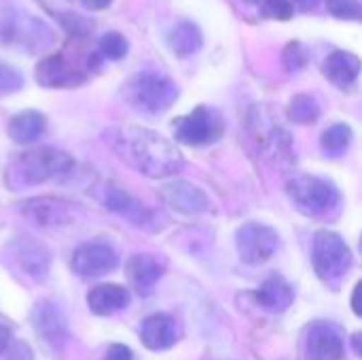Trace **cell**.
Masks as SVG:
<instances>
[{"label":"cell","instance_id":"cell-32","mask_svg":"<svg viewBox=\"0 0 362 360\" xmlns=\"http://www.w3.org/2000/svg\"><path fill=\"white\" fill-rule=\"evenodd\" d=\"M104 360H134V352L125 344H110L104 352Z\"/></svg>","mask_w":362,"mask_h":360},{"label":"cell","instance_id":"cell-37","mask_svg":"<svg viewBox=\"0 0 362 360\" xmlns=\"http://www.w3.org/2000/svg\"><path fill=\"white\" fill-rule=\"evenodd\" d=\"M352 348H354V354H356V356H361V354H362L361 333H354V335H352Z\"/></svg>","mask_w":362,"mask_h":360},{"label":"cell","instance_id":"cell-38","mask_svg":"<svg viewBox=\"0 0 362 360\" xmlns=\"http://www.w3.org/2000/svg\"><path fill=\"white\" fill-rule=\"evenodd\" d=\"M244 2H248V4H255V6H259V4H261L263 0H244Z\"/></svg>","mask_w":362,"mask_h":360},{"label":"cell","instance_id":"cell-5","mask_svg":"<svg viewBox=\"0 0 362 360\" xmlns=\"http://www.w3.org/2000/svg\"><path fill=\"white\" fill-rule=\"evenodd\" d=\"M312 265L325 282H339L352 267V250L339 233L320 229L312 244Z\"/></svg>","mask_w":362,"mask_h":360},{"label":"cell","instance_id":"cell-23","mask_svg":"<svg viewBox=\"0 0 362 360\" xmlns=\"http://www.w3.org/2000/svg\"><path fill=\"white\" fill-rule=\"evenodd\" d=\"M165 42L176 57H189L202 49L204 36H202V30L193 21H178L168 30Z\"/></svg>","mask_w":362,"mask_h":360},{"label":"cell","instance_id":"cell-1","mask_svg":"<svg viewBox=\"0 0 362 360\" xmlns=\"http://www.w3.org/2000/svg\"><path fill=\"white\" fill-rule=\"evenodd\" d=\"M106 146L129 168L148 178H170L185 166L178 146L155 129L140 125H115L104 134Z\"/></svg>","mask_w":362,"mask_h":360},{"label":"cell","instance_id":"cell-26","mask_svg":"<svg viewBox=\"0 0 362 360\" xmlns=\"http://www.w3.org/2000/svg\"><path fill=\"white\" fill-rule=\"evenodd\" d=\"M23 13L17 11L8 0H0V45H13Z\"/></svg>","mask_w":362,"mask_h":360},{"label":"cell","instance_id":"cell-33","mask_svg":"<svg viewBox=\"0 0 362 360\" xmlns=\"http://www.w3.org/2000/svg\"><path fill=\"white\" fill-rule=\"evenodd\" d=\"M11 348V329L0 325V356Z\"/></svg>","mask_w":362,"mask_h":360},{"label":"cell","instance_id":"cell-16","mask_svg":"<svg viewBox=\"0 0 362 360\" xmlns=\"http://www.w3.org/2000/svg\"><path fill=\"white\" fill-rule=\"evenodd\" d=\"M13 257L17 261V265L23 269V274H28L34 280H45L51 267V255L47 250L45 244H40L38 240L23 236L17 238L13 242Z\"/></svg>","mask_w":362,"mask_h":360},{"label":"cell","instance_id":"cell-11","mask_svg":"<svg viewBox=\"0 0 362 360\" xmlns=\"http://www.w3.org/2000/svg\"><path fill=\"white\" fill-rule=\"evenodd\" d=\"M30 323H32L36 337L49 350H64V344L68 339V323L55 303H51V301L36 303L32 308Z\"/></svg>","mask_w":362,"mask_h":360},{"label":"cell","instance_id":"cell-25","mask_svg":"<svg viewBox=\"0 0 362 360\" xmlns=\"http://www.w3.org/2000/svg\"><path fill=\"white\" fill-rule=\"evenodd\" d=\"M352 140H354L352 127L348 123H335V125L325 129V134L320 138V146H322L325 153L337 157V155H341V153H346L350 149Z\"/></svg>","mask_w":362,"mask_h":360},{"label":"cell","instance_id":"cell-24","mask_svg":"<svg viewBox=\"0 0 362 360\" xmlns=\"http://www.w3.org/2000/svg\"><path fill=\"white\" fill-rule=\"evenodd\" d=\"M288 119L297 125H312L320 119V104L310 93H297L288 104Z\"/></svg>","mask_w":362,"mask_h":360},{"label":"cell","instance_id":"cell-8","mask_svg":"<svg viewBox=\"0 0 362 360\" xmlns=\"http://www.w3.org/2000/svg\"><path fill=\"white\" fill-rule=\"evenodd\" d=\"M19 214L38 227H64L78 219V204L64 197H30L19 204Z\"/></svg>","mask_w":362,"mask_h":360},{"label":"cell","instance_id":"cell-17","mask_svg":"<svg viewBox=\"0 0 362 360\" xmlns=\"http://www.w3.org/2000/svg\"><path fill=\"white\" fill-rule=\"evenodd\" d=\"M178 339L176 320L170 314H151L140 325V342L153 352L170 350Z\"/></svg>","mask_w":362,"mask_h":360},{"label":"cell","instance_id":"cell-31","mask_svg":"<svg viewBox=\"0 0 362 360\" xmlns=\"http://www.w3.org/2000/svg\"><path fill=\"white\" fill-rule=\"evenodd\" d=\"M259 6L267 17H274V19H280V21L291 19L293 13H295V6H293L291 0H263Z\"/></svg>","mask_w":362,"mask_h":360},{"label":"cell","instance_id":"cell-6","mask_svg":"<svg viewBox=\"0 0 362 360\" xmlns=\"http://www.w3.org/2000/svg\"><path fill=\"white\" fill-rule=\"evenodd\" d=\"M225 134V119L216 108L197 106L189 115L176 119L174 136L180 144L187 146H208L223 138Z\"/></svg>","mask_w":362,"mask_h":360},{"label":"cell","instance_id":"cell-28","mask_svg":"<svg viewBox=\"0 0 362 360\" xmlns=\"http://www.w3.org/2000/svg\"><path fill=\"white\" fill-rule=\"evenodd\" d=\"M308 59H310L308 49L299 40L288 42L286 49H284V53H282V62H284V68L288 72H297V70L305 68L308 66Z\"/></svg>","mask_w":362,"mask_h":360},{"label":"cell","instance_id":"cell-21","mask_svg":"<svg viewBox=\"0 0 362 360\" xmlns=\"http://www.w3.org/2000/svg\"><path fill=\"white\" fill-rule=\"evenodd\" d=\"M325 76L337 87H352L361 74V59L350 51H333L322 64Z\"/></svg>","mask_w":362,"mask_h":360},{"label":"cell","instance_id":"cell-22","mask_svg":"<svg viewBox=\"0 0 362 360\" xmlns=\"http://www.w3.org/2000/svg\"><path fill=\"white\" fill-rule=\"evenodd\" d=\"M47 129V117L38 110H21L11 117L8 121V138L17 144H32L36 142Z\"/></svg>","mask_w":362,"mask_h":360},{"label":"cell","instance_id":"cell-9","mask_svg":"<svg viewBox=\"0 0 362 360\" xmlns=\"http://www.w3.org/2000/svg\"><path fill=\"white\" fill-rule=\"evenodd\" d=\"M235 246L240 259L246 265H261L276 255L280 246V236L269 225L246 223L235 233Z\"/></svg>","mask_w":362,"mask_h":360},{"label":"cell","instance_id":"cell-30","mask_svg":"<svg viewBox=\"0 0 362 360\" xmlns=\"http://www.w3.org/2000/svg\"><path fill=\"white\" fill-rule=\"evenodd\" d=\"M23 87V76L13 66L0 62V95L15 93Z\"/></svg>","mask_w":362,"mask_h":360},{"label":"cell","instance_id":"cell-12","mask_svg":"<svg viewBox=\"0 0 362 360\" xmlns=\"http://www.w3.org/2000/svg\"><path fill=\"white\" fill-rule=\"evenodd\" d=\"M346 352L344 335L333 323H314L305 333V359L341 360Z\"/></svg>","mask_w":362,"mask_h":360},{"label":"cell","instance_id":"cell-19","mask_svg":"<svg viewBox=\"0 0 362 360\" xmlns=\"http://www.w3.org/2000/svg\"><path fill=\"white\" fill-rule=\"evenodd\" d=\"M129 306V293L119 284H100L89 291L87 308L95 316H112Z\"/></svg>","mask_w":362,"mask_h":360},{"label":"cell","instance_id":"cell-7","mask_svg":"<svg viewBox=\"0 0 362 360\" xmlns=\"http://www.w3.org/2000/svg\"><path fill=\"white\" fill-rule=\"evenodd\" d=\"M280 119L274 117L272 108L267 106H257L250 117V127L252 136L259 144V151L263 153L265 159L272 161H282L291 157V134L278 123Z\"/></svg>","mask_w":362,"mask_h":360},{"label":"cell","instance_id":"cell-29","mask_svg":"<svg viewBox=\"0 0 362 360\" xmlns=\"http://www.w3.org/2000/svg\"><path fill=\"white\" fill-rule=\"evenodd\" d=\"M325 4L327 11L337 19H350V21L361 19L362 8L358 0H325Z\"/></svg>","mask_w":362,"mask_h":360},{"label":"cell","instance_id":"cell-4","mask_svg":"<svg viewBox=\"0 0 362 360\" xmlns=\"http://www.w3.org/2000/svg\"><path fill=\"white\" fill-rule=\"evenodd\" d=\"M286 193L295 208L312 219L329 216L341 204V193L337 185L314 174H297L295 178H291L286 185Z\"/></svg>","mask_w":362,"mask_h":360},{"label":"cell","instance_id":"cell-13","mask_svg":"<svg viewBox=\"0 0 362 360\" xmlns=\"http://www.w3.org/2000/svg\"><path fill=\"white\" fill-rule=\"evenodd\" d=\"M85 72L68 62L66 55L53 53L36 64V83L47 89H70L85 83Z\"/></svg>","mask_w":362,"mask_h":360},{"label":"cell","instance_id":"cell-2","mask_svg":"<svg viewBox=\"0 0 362 360\" xmlns=\"http://www.w3.org/2000/svg\"><path fill=\"white\" fill-rule=\"evenodd\" d=\"M74 168V159L59 149L40 146L25 153H19L6 168L4 182L13 191H21L25 187H36L47 180L70 174Z\"/></svg>","mask_w":362,"mask_h":360},{"label":"cell","instance_id":"cell-10","mask_svg":"<svg viewBox=\"0 0 362 360\" xmlns=\"http://www.w3.org/2000/svg\"><path fill=\"white\" fill-rule=\"evenodd\" d=\"M70 265L72 272L83 278H100L117 269L119 255L112 246L104 242H87L72 252Z\"/></svg>","mask_w":362,"mask_h":360},{"label":"cell","instance_id":"cell-27","mask_svg":"<svg viewBox=\"0 0 362 360\" xmlns=\"http://www.w3.org/2000/svg\"><path fill=\"white\" fill-rule=\"evenodd\" d=\"M98 49H100V55H102V57L112 59V62H119V59H123V57L127 55L129 42H127V38H125L123 34H119V32H108V34H104V36L100 38Z\"/></svg>","mask_w":362,"mask_h":360},{"label":"cell","instance_id":"cell-14","mask_svg":"<svg viewBox=\"0 0 362 360\" xmlns=\"http://www.w3.org/2000/svg\"><path fill=\"white\" fill-rule=\"evenodd\" d=\"M159 197H161V202L168 208H172L178 214H187V216L202 214L210 206L206 193L197 185L189 182V180H172V182H165L159 189Z\"/></svg>","mask_w":362,"mask_h":360},{"label":"cell","instance_id":"cell-3","mask_svg":"<svg viewBox=\"0 0 362 360\" xmlns=\"http://www.w3.org/2000/svg\"><path fill=\"white\" fill-rule=\"evenodd\" d=\"M123 98L138 112L161 115L172 108L178 98V89L165 74L142 70L123 85Z\"/></svg>","mask_w":362,"mask_h":360},{"label":"cell","instance_id":"cell-20","mask_svg":"<svg viewBox=\"0 0 362 360\" xmlns=\"http://www.w3.org/2000/svg\"><path fill=\"white\" fill-rule=\"evenodd\" d=\"M255 299H257V303H259L261 308L280 314V312H286V310L293 306V301H295V291H293V286H291L282 276L274 274V276H269V278L261 284V289L255 291Z\"/></svg>","mask_w":362,"mask_h":360},{"label":"cell","instance_id":"cell-15","mask_svg":"<svg viewBox=\"0 0 362 360\" xmlns=\"http://www.w3.org/2000/svg\"><path fill=\"white\" fill-rule=\"evenodd\" d=\"M104 204L110 212L119 214L121 219L129 221L136 227H151L155 221L153 210L146 208L140 199H136L127 189H123L117 182H108L104 191Z\"/></svg>","mask_w":362,"mask_h":360},{"label":"cell","instance_id":"cell-35","mask_svg":"<svg viewBox=\"0 0 362 360\" xmlns=\"http://www.w3.org/2000/svg\"><path fill=\"white\" fill-rule=\"evenodd\" d=\"M295 4L293 6H297V8H301V11H312V8H316L320 2H325V0H293Z\"/></svg>","mask_w":362,"mask_h":360},{"label":"cell","instance_id":"cell-34","mask_svg":"<svg viewBox=\"0 0 362 360\" xmlns=\"http://www.w3.org/2000/svg\"><path fill=\"white\" fill-rule=\"evenodd\" d=\"M87 8H91V11H104V8H108L110 6V2L112 0H81Z\"/></svg>","mask_w":362,"mask_h":360},{"label":"cell","instance_id":"cell-36","mask_svg":"<svg viewBox=\"0 0 362 360\" xmlns=\"http://www.w3.org/2000/svg\"><path fill=\"white\" fill-rule=\"evenodd\" d=\"M358 299H361V282L354 286V293H352V310L356 316H361V306H358Z\"/></svg>","mask_w":362,"mask_h":360},{"label":"cell","instance_id":"cell-18","mask_svg":"<svg viewBox=\"0 0 362 360\" xmlns=\"http://www.w3.org/2000/svg\"><path fill=\"white\" fill-rule=\"evenodd\" d=\"M125 274L138 295H151L163 276V265L151 255H134L125 263Z\"/></svg>","mask_w":362,"mask_h":360}]
</instances>
